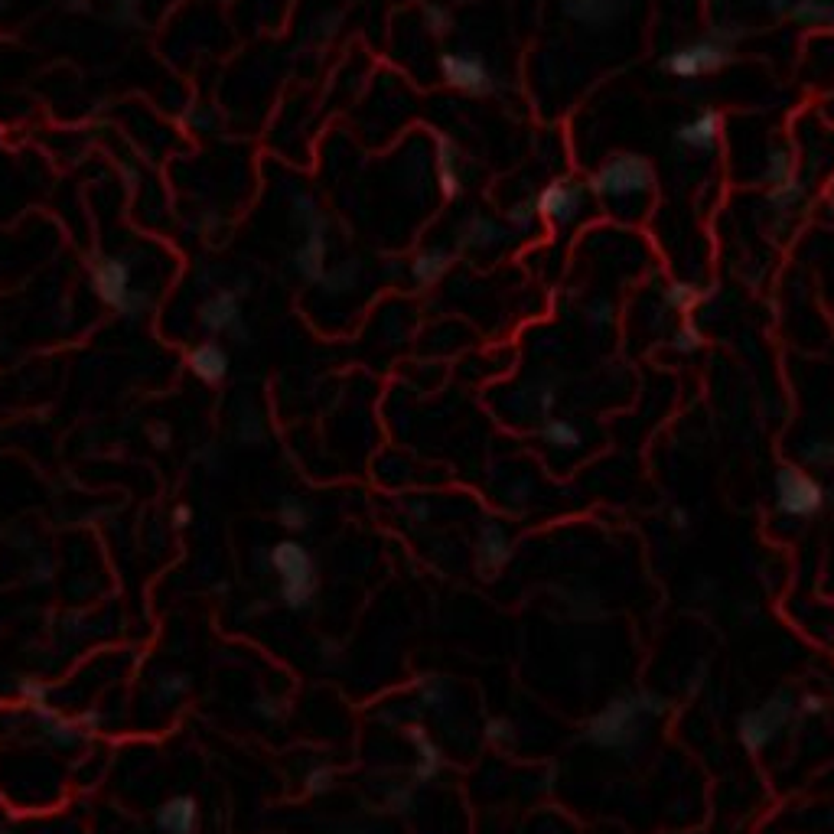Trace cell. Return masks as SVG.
<instances>
[{
	"instance_id": "obj_17",
	"label": "cell",
	"mask_w": 834,
	"mask_h": 834,
	"mask_svg": "<svg viewBox=\"0 0 834 834\" xmlns=\"http://www.w3.org/2000/svg\"><path fill=\"white\" fill-rule=\"evenodd\" d=\"M187 365L203 385H222L232 359H228V353L218 343H199L196 349H189Z\"/></svg>"
},
{
	"instance_id": "obj_51",
	"label": "cell",
	"mask_w": 834,
	"mask_h": 834,
	"mask_svg": "<svg viewBox=\"0 0 834 834\" xmlns=\"http://www.w3.org/2000/svg\"><path fill=\"white\" fill-rule=\"evenodd\" d=\"M4 11H7V0H0V13H4Z\"/></svg>"
},
{
	"instance_id": "obj_16",
	"label": "cell",
	"mask_w": 834,
	"mask_h": 834,
	"mask_svg": "<svg viewBox=\"0 0 834 834\" xmlns=\"http://www.w3.org/2000/svg\"><path fill=\"white\" fill-rule=\"evenodd\" d=\"M512 238V228L505 222H496L489 216H470L460 226V245L463 248H476V251H489V248L505 245Z\"/></svg>"
},
{
	"instance_id": "obj_28",
	"label": "cell",
	"mask_w": 834,
	"mask_h": 834,
	"mask_svg": "<svg viewBox=\"0 0 834 834\" xmlns=\"http://www.w3.org/2000/svg\"><path fill=\"white\" fill-rule=\"evenodd\" d=\"M417 697H421L424 707L441 711V707L447 704V697H450V685H447L441 675H424L421 681H417Z\"/></svg>"
},
{
	"instance_id": "obj_23",
	"label": "cell",
	"mask_w": 834,
	"mask_h": 834,
	"mask_svg": "<svg viewBox=\"0 0 834 834\" xmlns=\"http://www.w3.org/2000/svg\"><path fill=\"white\" fill-rule=\"evenodd\" d=\"M701 300H704V290L691 284V281H671L665 287V294H662V306L668 314H691V310L701 306Z\"/></svg>"
},
{
	"instance_id": "obj_15",
	"label": "cell",
	"mask_w": 834,
	"mask_h": 834,
	"mask_svg": "<svg viewBox=\"0 0 834 834\" xmlns=\"http://www.w3.org/2000/svg\"><path fill=\"white\" fill-rule=\"evenodd\" d=\"M199 323L209 333H232L242 323V300L235 290H222V294L209 297L206 304L199 306Z\"/></svg>"
},
{
	"instance_id": "obj_33",
	"label": "cell",
	"mask_w": 834,
	"mask_h": 834,
	"mask_svg": "<svg viewBox=\"0 0 834 834\" xmlns=\"http://www.w3.org/2000/svg\"><path fill=\"white\" fill-rule=\"evenodd\" d=\"M17 695H20V701H27L33 711L43 704H50V701H46V697H50V687L43 685L40 678H20V681H17Z\"/></svg>"
},
{
	"instance_id": "obj_46",
	"label": "cell",
	"mask_w": 834,
	"mask_h": 834,
	"mask_svg": "<svg viewBox=\"0 0 834 834\" xmlns=\"http://www.w3.org/2000/svg\"><path fill=\"white\" fill-rule=\"evenodd\" d=\"M147 437H150V443H154L157 450H167L170 443H173V433H170L167 424H150V427H147Z\"/></svg>"
},
{
	"instance_id": "obj_35",
	"label": "cell",
	"mask_w": 834,
	"mask_h": 834,
	"mask_svg": "<svg viewBox=\"0 0 834 834\" xmlns=\"http://www.w3.org/2000/svg\"><path fill=\"white\" fill-rule=\"evenodd\" d=\"M336 782V773L330 769V766H316V769H310V773L304 775V792L306 795H326L330 789H333Z\"/></svg>"
},
{
	"instance_id": "obj_42",
	"label": "cell",
	"mask_w": 834,
	"mask_h": 834,
	"mask_svg": "<svg viewBox=\"0 0 834 834\" xmlns=\"http://www.w3.org/2000/svg\"><path fill=\"white\" fill-rule=\"evenodd\" d=\"M261 437H265V424H261V417H255V414H251V424H248V417L238 424V441L258 443Z\"/></svg>"
},
{
	"instance_id": "obj_5",
	"label": "cell",
	"mask_w": 834,
	"mask_h": 834,
	"mask_svg": "<svg viewBox=\"0 0 834 834\" xmlns=\"http://www.w3.org/2000/svg\"><path fill=\"white\" fill-rule=\"evenodd\" d=\"M590 196L597 199H636L655 189L652 160L642 154H613L587 179Z\"/></svg>"
},
{
	"instance_id": "obj_8",
	"label": "cell",
	"mask_w": 834,
	"mask_h": 834,
	"mask_svg": "<svg viewBox=\"0 0 834 834\" xmlns=\"http://www.w3.org/2000/svg\"><path fill=\"white\" fill-rule=\"evenodd\" d=\"M441 72L443 82L450 89L463 91V95H492L496 91V75L486 66L482 56H473V52H443L441 56Z\"/></svg>"
},
{
	"instance_id": "obj_12",
	"label": "cell",
	"mask_w": 834,
	"mask_h": 834,
	"mask_svg": "<svg viewBox=\"0 0 834 834\" xmlns=\"http://www.w3.org/2000/svg\"><path fill=\"white\" fill-rule=\"evenodd\" d=\"M512 560V538L499 521H486L476 538V568L482 577H496Z\"/></svg>"
},
{
	"instance_id": "obj_26",
	"label": "cell",
	"mask_w": 834,
	"mask_h": 834,
	"mask_svg": "<svg viewBox=\"0 0 834 834\" xmlns=\"http://www.w3.org/2000/svg\"><path fill=\"white\" fill-rule=\"evenodd\" d=\"M310 519H314V512H310V505L300 496H284V499L277 502V521L287 531H306L310 528Z\"/></svg>"
},
{
	"instance_id": "obj_6",
	"label": "cell",
	"mask_w": 834,
	"mask_h": 834,
	"mask_svg": "<svg viewBox=\"0 0 834 834\" xmlns=\"http://www.w3.org/2000/svg\"><path fill=\"white\" fill-rule=\"evenodd\" d=\"M773 502L782 519L812 521L828 505V489L818 476L789 463V466H779L773 476Z\"/></svg>"
},
{
	"instance_id": "obj_39",
	"label": "cell",
	"mask_w": 834,
	"mask_h": 834,
	"mask_svg": "<svg viewBox=\"0 0 834 834\" xmlns=\"http://www.w3.org/2000/svg\"><path fill=\"white\" fill-rule=\"evenodd\" d=\"M251 714H258L261 720H281L287 714V704L277 701V697H258L255 704H251Z\"/></svg>"
},
{
	"instance_id": "obj_32",
	"label": "cell",
	"mask_w": 834,
	"mask_h": 834,
	"mask_svg": "<svg viewBox=\"0 0 834 834\" xmlns=\"http://www.w3.org/2000/svg\"><path fill=\"white\" fill-rule=\"evenodd\" d=\"M43 727H46V736L60 746L79 743V736H82V724H72V720H62V717H52V720H46Z\"/></svg>"
},
{
	"instance_id": "obj_10",
	"label": "cell",
	"mask_w": 834,
	"mask_h": 834,
	"mask_svg": "<svg viewBox=\"0 0 834 834\" xmlns=\"http://www.w3.org/2000/svg\"><path fill=\"white\" fill-rule=\"evenodd\" d=\"M632 0H560L564 17L587 30H609L626 20Z\"/></svg>"
},
{
	"instance_id": "obj_37",
	"label": "cell",
	"mask_w": 834,
	"mask_h": 834,
	"mask_svg": "<svg viewBox=\"0 0 834 834\" xmlns=\"http://www.w3.org/2000/svg\"><path fill=\"white\" fill-rule=\"evenodd\" d=\"M189 675H163L157 681V697H163V701H177V697H183L189 691Z\"/></svg>"
},
{
	"instance_id": "obj_22",
	"label": "cell",
	"mask_w": 834,
	"mask_h": 834,
	"mask_svg": "<svg viewBox=\"0 0 834 834\" xmlns=\"http://www.w3.org/2000/svg\"><path fill=\"white\" fill-rule=\"evenodd\" d=\"M450 261L453 255L447 251V248H427V251H421V255L414 258L411 265V277L417 287H431L437 284L447 271H450Z\"/></svg>"
},
{
	"instance_id": "obj_45",
	"label": "cell",
	"mask_w": 834,
	"mask_h": 834,
	"mask_svg": "<svg viewBox=\"0 0 834 834\" xmlns=\"http://www.w3.org/2000/svg\"><path fill=\"white\" fill-rule=\"evenodd\" d=\"M144 310H147V297H144V294H131L128 300H124V304L118 306V314H121V316H128V320L140 316Z\"/></svg>"
},
{
	"instance_id": "obj_34",
	"label": "cell",
	"mask_w": 834,
	"mask_h": 834,
	"mask_svg": "<svg viewBox=\"0 0 834 834\" xmlns=\"http://www.w3.org/2000/svg\"><path fill=\"white\" fill-rule=\"evenodd\" d=\"M486 740L496 746H512L515 743V724L509 717H489L486 720Z\"/></svg>"
},
{
	"instance_id": "obj_30",
	"label": "cell",
	"mask_w": 834,
	"mask_h": 834,
	"mask_svg": "<svg viewBox=\"0 0 834 834\" xmlns=\"http://www.w3.org/2000/svg\"><path fill=\"white\" fill-rule=\"evenodd\" d=\"M671 349L675 353H681V355H691V353H697L701 349V343H704V336H701V330H697L691 320H685L681 326H675V333H671Z\"/></svg>"
},
{
	"instance_id": "obj_31",
	"label": "cell",
	"mask_w": 834,
	"mask_h": 834,
	"mask_svg": "<svg viewBox=\"0 0 834 834\" xmlns=\"http://www.w3.org/2000/svg\"><path fill=\"white\" fill-rule=\"evenodd\" d=\"M802 460L808 463V466H818V470L834 466V437H822V441L805 443Z\"/></svg>"
},
{
	"instance_id": "obj_2",
	"label": "cell",
	"mask_w": 834,
	"mask_h": 834,
	"mask_svg": "<svg viewBox=\"0 0 834 834\" xmlns=\"http://www.w3.org/2000/svg\"><path fill=\"white\" fill-rule=\"evenodd\" d=\"M740 40H743V30H736V27H714L701 40H691L685 46L668 50L658 60V69L665 72L668 79L678 82L707 79V75H717V72H724L730 66Z\"/></svg>"
},
{
	"instance_id": "obj_11",
	"label": "cell",
	"mask_w": 834,
	"mask_h": 834,
	"mask_svg": "<svg viewBox=\"0 0 834 834\" xmlns=\"http://www.w3.org/2000/svg\"><path fill=\"white\" fill-rule=\"evenodd\" d=\"M91 287L108 306L118 310L131 297V267L121 258H99L91 265Z\"/></svg>"
},
{
	"instance_id": "obj_21",
	"label": "cell",
	"mask_w": 834,
	"mask_h": 834,
	"mask_svg": "<svg viewBox=\"0 0 834 834\" xmlns=\"http://www.w3.org/2000/svg\"><path fill=\"white\" fill-rule=\"evenodd\" d=\"M789 20L805 30H834V0H795Z\"/></svg>"
},
{
	"instance_id": "obj_29",
	"label": "cell",
	"mask_w": 834,
	"mask_h": 834,
	"mask_svg": "<svg viewBox=\"0 0 834 834\" xmlns=\"http://www.w3.org/2000/svg\"><path fill=\"white\" fill-rule=\"evenodd\" d=\"M535 218H538V209H535V196H531V199L515 203V206H509V212H505V226H509L512 232H531Z\"/></svg>"
},
{
	"instance_id": "obj_18",
	"label": "cell",
	"mask_w": 834,
	"mask_h": 834,
	"mask_svg": "<svg viewBox=\"0 0 834 834\" xmlns=\"http://www.w3.org/2000/svg\"><path fill=\"white\" fill-rule=\"evenodd\" d=\"M404 740H411L414 746H417V763H414V782H433L437 775L443 773V753L441 746L433 743L431 734L424 730L421 724H411L404 727Z\"/></svg>"
},
{
	"instance_id": "obj_38",
	"label": "cell",
	"mask_w": 834,
	"mask_h": 834,
	"mask_svg": "<svg viewBox=\"0 0 834 834\" xmlns=\"http://www.w3.org/2000/svg\"><path fill=\"white\" fill-rule=\"evenodd\" d=\"M828 697L818 695V691H805L802 697H798V714L802 717H822L828 714Z\"/></svg>"
},
{
	"instance_id": "obj_9",
	"label": "cell",
	"mask_w": 834,
	"mask_h": 834,
	"mask_svg": "<svg viewBox=\"0 0 834 834\" xmlns=\"http://www.w3.org/2000/svg\"><path fill=\"white\" fill-rule=\"evenodd\" d=\"M720 138H724V115L714 108L697 111L675 128V144L687 154H714Z\"/></svg>"
},
{
	"instance_id": "obj_47",
	"label": "cell",
	"mask_w": 834,
	"mask_h": 834,
	"mask_svg": "<svg viewBox=\"0 0 834 834\" xmlns=\"http://www.w3.org/2000/svg\"><path fill=\"white\" fill-rule=\"evenodd\" d=\"M118 11V20L121 23H138V0H121V7H115Z\"/></svg>"
},
{
	"instance_id": "obj_50",
	"label": "cell",
	"mask_w": 834,
	"mask_h": 834,
	"mask_svg": "<svg viewBox=\"0 0 834 834\" xmlns=\"http://www.w3.org/2000/svg\"><path fill=\"white\" fill-rule=\"evenodd\" d=\"M339 27H343V13H339V11H333V17H330V23L323 20V27H320V30H323V36H326V40H330V36H336V30H339Z\"/></svg>"
},
{
	"instance_id": "obj_19",
	"label": "cell",
	"mask_w": 834,
	"mask_h": 834,
	"mask_svg": "<svg viewBox=\"0 0 834 834\" xmlns=\"http://www.w3.org/2000/svg\"><path fill=\"white\" fill-rule=\"evenodd\" d=\"M538 437L544 447H551V450H558V453L584 450V443H587L580 424L570 421V417H548V421L538 427Z\"/></svg>"
},
{
	"instance_id": "obj_3",
	"label": "cell",
	"mask_w": 834,
	"mask_h": 834,
	"mask_svg": "<svg viewBox=\"0 0 834 834\" xmlns=\"http://www.w3.org/2000/svg\"><path fill=\"white\" fill-rule=\"evenodd\" d=\"M267 560H271V570L281 580V587H277L281 603L287 609H294V613H304V609L314 607L320 577H316L314 554L306 551V544H300L294 538L277 541L274 548L267 551Z\"/></svg>"
},
{
	"instance_id": "obj_7",
	"label": "cell",
	"mask_w": 834,
	"mask_h": 834,
	"mask_svg": "<svg viewBox=\"0 0 834 834\" xmlns=\"http://www.w3.org/2000/svg\"><path fill=\"white\" fill-rule=\"evenodd\" d=\"M587 203H590V189H587V183H577V179H551L548 187H541L538 196H535L538 218H548L554 226L577 222V218L587 212Z\"/></svg>"
},
{
	"instance_id": "obj_40",
	"label": "cell",
	"mask_w": 834,
	"mask_h": 834,
	"mask_svg": "<svg viewBox=\"0 0 834 834\" xmlns=\"http://www.w3.org/2000/svg\"><path fill=\"white\" fill-rule=\"evenodd\" d=\"M294 216H297V222H300L304 228L314 226L316 218H323V216H320V206H316L314 196H297L294 199Z\"/></svg>"
},
{
	"instance_id": "obj_20",
	"label": "cell",
	"mask_w": 834,
	"mask_h": 834,
	"mask_svg": "<svg viewBox=\"0 0 834 834\" xmlns=\"http://www.w3.org/2000/svg\"><path fill=\"white\" fill-rule=\"evenodd\" d=\"M457 163H460V147L447 134H441L437 138V183H441V193L447 199H457L463 193V179Z\"/></svg>"
},
{
	"instance_id": "obj_13",
	"label": "cell",
	"mask_w": 834,
	"mask_h": 834,
	"mask_svg": "<svg viewBox=\"0 0 834 834\" xmlns=\"http://www.w3.org/2000/svg\"><path fill=\"white\" fill-rule=\"evenodd\" d=\"M294 271L306 284H320L326 274V218H316L306 228L304 245L294 251Z\"/></svg>"
},
{
	"instance_id": "obj_1",
	"label": "cell",
	"mask_w": 834,
	"mask_h": 834,
	"mask_svg": "<svg viewBox=\"0 0 834 834\" xmlns=\"http://www.w3.org/2000/svg\"><path fill=\"white\" fill-rule=\"evenodd\" d=\"M665 711L668 701L655 691H626L613 697L607 707H600L584 724L580 736L603 753H629L642 743V724L662 717Z\"/></svg>"
},
{
	"instance_id": "obj_41",
	"label": "cell",
	"mask_w": 834,
	"mask_h": 834,
	"mask_svg": "<svg viewBox=\"0 0 834 834\" xmlns=\"http://www.w3.org/2000/svg\"><path fill=\"white\" fill-rule=\"evenodd\" d=\"M616 320V310H613V304H607V300H593V304L587 306V323L597 326V330H603V326H609Z\"/></svg>"
},
{
	"instance_id": "obj_24",
	"label": "cell",
	"mask_w": 834,
	"mask_h": 834,
	"mask_svg": "<svg viewBox=\"0 0 834 834\" xmlns=\"http://www.w3.org/2000/svg\"><path fill=\"white\" fill-rule=\"evenodd\" d=\"M359 271H362L359 261H339L336 267H330V271L323 274V281H320L323 294H330V297L349 294V290L359 284Z\"/></svg>"
},
{
	"instance_id": "obj_4",
	"label": "cell",
	"mask_w": 834,
	"mask_h": 834,
	"mask_svg": "<svg viewBox=\"0 0 834 834\" xmlns=\"http://www.w3.org/2000/svg\"><path fill=\"white\" fill-rule=\"evenodd\" d=\"M795 714H798V697L789 687H779V691L766 697L763 704L750 707V711L736 717V740H740L746 753H766Z\"/></svg>"
},
{
	"instance_id": "obj_36",
	"label": "cell",
	"mask_w": 834,
	"mask_h": 834,
	"mask_svg": "<svg viewBox=\"0 0 834 834\" xmlns=\"http://www.w3.org/2000/svg\"><path fill=\"white\" fill-rule=\"evenodd\" d=\"M424 23H427V30L433 36H443V33L453 30V13L447 7H441V4H427L424 7Z\"/></svg>"
},
{
	"instance_id": "obj_25",
	"label": "cell",
	"mask_w": 834,
	"mask_h": 834,
	"mask_svg": "<svg viewBox=\"0 0 834 834\" xmlns=\"http://www.w3.org/2000/svg\"><path fill=\"white\" fill-rule=\"evenodd\" d=\"M795 173H798V170H795L792 150L782 147V144L769 147V154H766V163H763V179H766V183H769V187H775V183L792 179Z\"/></svg>"
},
{
	"instance_id": "obj_14",
	"label": "cell",
	"mask_w": 834,
	"mask_h": 834,
	"mask_svg": "<svg viewBox=\"0 0 834 834\" xmlns=\"http://www.w3.org/2000/svg\"><path fill=\"white\" fill-rule=\"evenodd\" d=\"M160 834H199V802L193 795H173L154 812Z\"/></svg>"
},
{
	"instance_id": "obj_48",
	"label": "cell",
	"mask_w": 834,
	"mask_h": 834,
	"mask_svg": "<svg viewBox=\"0 0 834 834\" xmlns=\"http://www.w3.org/2000/svg\"><path fill=\"white\" fill-rule=\"evenodd\" d=\"M792 4H795V0H763V7H766L769 13H775V17H782V13L789 17Z\"/></svg>"
},
{
	"instance_id": "obj_44",
	"label": "cell",
	"mask_w": 834,
	"mask_h": 834,
	"mask_svg": "<svg viewBox=\"0 0 834 834\" xmlns=\"http://www.w3.org/2000/svg\"><path fill=\"white\" fill-rule=\"evenodd\" d=\"M668 525H671V531H678V535L691 531V512H687L685 505H675V509H668Z\"/></svg>"
},
{
	"instance_id": "obj_27",
	"label": "cell",
	"mask_w": 834,
	"mask_h": 834,
	"mask_svg": "<svg viewBox=\"0 0 834 834\" xmlns=\"http://www.w3.org/2000/svg\"><path fill=\"white\" fill-rule=\"evenodd\" d=\"M805 199V179L795 173L792 179H785V183H775V187H769V193H766V203L773 209H779V212H789L792 206H798Z\"/></svg>"
},
{
	"instance_id": "obj_43",
	"label": "cell",
	"mask_w": 834,
	"mask_h": 834,
	"mask_svg": "<svg viewBox=\"0 0 834 834\" xmlns=\"http://www.w3.org/2000/svg\"><path fill=\"white\" fill-rule=\"evenodd\" d=\"M411 802H414V792L404 789V785H394L392 792H388V808H392V812H408Z\"/></svg>"
},
{
	"instance_id": "obj_49",
	"label": "cell",
	"mask_w": 834,
	"mask_h": 834,
	"mask_svg": "<svg viewBox=\"0 0 834 834\" xmlns=\"http://www.w3.org/2000/svg\"><path fill=\"white\" fill-rule=\"evenodd\" d=\"M170 521H173V528H187L189 521H193V509H189V505H177Z\"/></svg>"
}]
</instances>
